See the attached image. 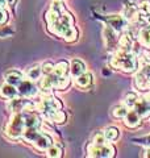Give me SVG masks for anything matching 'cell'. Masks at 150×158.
Returning <instances> with one entry per match:
<instances>
[{"mask_svg": "<svg viewBox=\"0 0 150 158\" xmlns=\"http://www.w3.org/2000/svg\"><path fill=\"white\" fill-rule=\"evenodd\" d=\"M111 66L117 69V70H123L125 73H132L137 67V57L136 54L132 53V50H121V49H119L111 59Z\"/></svg>", "mask_w": 150, "mask_h": 158, "instance_id": "obj_1", "label": "cell"}, {"mask_svg": "<svg viewBox=\"0 0 150 158\" xmlns=\"http://www.w3.org/2000/svg\"><path fill=\"white\" fill-rule=\"evenodd\" d=\"M24 129H25V116L24 112H20V113H13V116L11 117V120H9L6 129H4V133L11 140H17V138L21 137Z\"/></svg>", "mask_w": 150, "mask_h": 158, "instance_id": "obj_2", "label": "cell"}, {"mask_svg": "<svg viewBox=\"0 0 150 158\" xmlns=\"http://www.w3.org/2000/svg\"><path fill=\"white\" fill-rule=\"evenodd\" d=\"M71 27H74V19L71 13H69L67 11H63L56 23L48 25L49 31L53 34H57V36H63V33Z\"/></svg>", "mask_w": 150, "mask_h": 158, "instance_id": "obj_3", "label": "cell"}, {"mask_svg": "<svg viewBox=\"0 0 150 158\" xmlns=\"http://www.w3.org/2000/svg\"><path fill=\"white\" fill-rule=\"evenodd\" d=\"M36 108L48 118L54 111L62 110V103L54 96H46V98L41 99V100L37 103Z\"/></svg>", "mask_w": 150, "mask_h": 158, "instance_id": "obj_4", "label": "cell"}, {"mask_svg": "<svg viewBox=\"0 0 150 158\" xmlns=\"http://www.w3.org/2000/svg\"><path fill=\"white\" fill-rule=\"evenodd\" d=\"M115 148L112 145H108L107 142L102 145L92 144L87 148V156L88 157H98V158H111L115 156Z\"/></svg>", "mask_w": 150, "mask_h": 158, "instance_id": "obj_5", "label": "cell"}, {"mask_svg": "<svg viewBox=\"0 0 150 158\" xmlns=\"http://www.w3.org/2000/svg\"><path fill=\"white\" fill-rule=\"evenodd\" d=\"M32 107V103L28 98H12L9 99V103L7 104V108L9 112L12 113H20L24 111H29V108Z\"/></svg>", "mask_w": 150, "mask_h": 158, "instance_id": "obj_6", "label": "cell"}, {"mask_svg": "<svg viewBox=\"0 0 150 158\" xmlns=\"http://www.w3.org/2000/svg\"><path fill=\"white\" fill-rule=\"evenodd\" d=\"M134 83L138 90H148L150 88V65H145L142 69L136 74Z\"/></svg>", "mask_w": 150, "mask_h": 158, "instance_id": "obj_7", "label": "cell"}, {"mask_svg": "<svg viewBox=\"0 0 150 158\" xmlns=\"http://www.w3.org/2000/svg\"><path fill=\"white\" fill-rule=\"evenodd\" d=\"M19 95H21L24 98H34L38 94V87L34 85V82L31 79H23L20 82V85L17 86Z\"/></svg>", "mask_w": 150, "mask_h": 158, "instance_id": "obj_8", "label": "cell"}, {"mask_svg": "<svg viewBox=\"0 0 150 158\" xmlns=\"http://www.w3.org/2000/svg\"><path fill=\"white\" fill-rule=\"evenodd\" d=\"M106 21L107 24L111 28H113L116 32H120L125 29V25H127V20L125 17L120 16V15H109V16L106 17Z\"/></svg>", "mask_w": 150, "mask_h": 158, "instance_id": "obj_9", "label": "cell"}, {"mask_svg": "<svg viewBox=\"0 0 150 158\" xmlns=\"http://www.w3.org/2000/svg\"><path fill=\"white\" fill-rule=\"evenodd\" d=\"M116 33H117V32L115 31L113 28L109 27V25H107L106 28H104V31H103V37H104V44H106V48L108 49V50L113 49V46L116 45V42H117Z\"/></svg>", "mask_w": 150, "mask_h": 158, "instance_id": "obj_10", "label": "cell"}, {"mask_svg": "<svg viewBox=\"0 0 150 158\" xmlns=\"http://www.w3.org/2000/svg\"><path fill=\"white\" fill-rule=\"evenodd\" d=\"M133 108L142 118H146L150 115V102H149L148 98L146 99H145V98L144 99H138L137 103H136V106H134Z\"/></svg>", "mask_w": 150, "mask_h": 158, "instance_id": "obj_11", "label": "cell"}, {"mask_svg": "<svg viewBox=\"0 0 150 158\" xmlns=\"http://www.w3.org/2000/svg\"><path fill=\"white\" fill-rule=\"evenodd\" d=\"M34 148L38 150V152H46L50 146L53 145V140L52 137H50L49 135H46V133H42L41 136H40L36 141H34Z\"/></svg>", "mask_w": 150, "mask_h": 158, "instance_id": "obj_12", "label": "cell"}, {"mask_svg": "<svg viewBox=\"0 0 150 158\" xmlns=\"http://www.w3.org/2000/svg\"><path fill=\"white\" fill-rule=\"evenodd\" d=\"M42 135V132L40 131V128H25L21 138L25 142H29V144H34V141Z\"/></svg>", "mask_w": 150, "mask_h": 158, "instance_id": "obj_13", "label": "cell"}, {"mask_svg": "<svg viewBox=\"0 0 150 158\" xmlns=\"http://www.w3.org/2000/svg\"><path fill=\"white\" fill-rule=\"evenodd\" d=\"M19 95V91H17V87L16 86H12L9 83H4V85L0 86V98L3 99H12V98H16Z\"/></svg>", "mask_w": 150, "mask_h": 158, "instance_id": "obj_14", "label": "cell"}, {"mask_svg": "<svg viewBox=\"0 0 150 158\" xmlns=\"http://www.w3.org/2000/svg\"><path fill=\"white\" fill-rule=\"evenodd\" d=\"M4 78H6V82L7 83L17 87L20 85V82L24 79V75H23V73L19 71V70H9V71L6 73Z\"/></svg>", "mask_w": 150, "mask_h": 158, "instance_id": "obj_15", "label": "cell"}, {"mask_svg": "<svg viewBox=\"0 0 150 158\" xmlns=\"http://www.w3.org/2000/svg\"><path fill=\"white\" fill-rule=\"evenodd\" d=\"M70 73H71V75L74 78L79 77L81 74L86 73V65H84V62L81 61V59L75 58L71 61V65H70Z\"/></svg>", "mask_w": 150, "mask_h": 158, "instance_id": "obj_16", "label": "cell"}, {"mask_svg": "<svg viewBox=\"0 0 150 158\" xmlns=\"http://www.w3.org/2000/svg\"><path fill=\"white\" fill-rule=\"evenodd\" d=\"M24 116H25V128H40L41 120H40V117L36 113L24 111Z\"/></svg>", "mask_w": 150, "mask_h": 158, "instance_id": "obj_17", "label": "cell"}, {"mask_svg": "<svg viewBox=\"0 0 150 158\" xmlns=\"http://www.w3.org/2000/svg\"><path fill=\"white\" fill-rule=\"evenodd\" d=\"M142 15L138 12V8H136L134 6H127L124 8V17L128 21H138L141 20Z\"/></svg>", "mask_w": 150, "mask_h": 158, "instance_id": "obj_18", "label": "cell"}, {"mask_svg": "<svg viewBox=\"0 0 150 158\" xmlns=\"http://www.w3.org/2000/svg\"><path fill=\"white\" fill-rule=\"evenodd\" d=\"M141 124V116L136 111H129L125 116V125L128 128H137Z\"/></svg>", "mask_w": 150, "mask_h": 158, "instance_id": "obj_19", "label": "cell"}, {"mask_svg": "<svg viewBox=\"0 0 150 158\" xmlns=\"http://www.w3.org/2000/svg\"><path fill=\"white\" fill-rule=\"evenodd\" d=\"M92 79L94 78L90 73H83L79 77L75 78V85H77L78 87H81V88H87V87L91 86Z\"/></svg>", "mask_w": 150, "mask_h": 158, "instance_id": "obj_20", "label": "cell"}, {"mask_svg": "<svg viewBox=\"0 0 150 158\" xmlns=\"http://www.w3.org/2000/svg\"><path fill=\"white\" fill-rule=\"evenodd\" d=\"M138 40L142 46H145L150 50V25L142 28L141 31L138 32Z\"/></svg>", "mask_w": 150, "mask_h": 158, "instance_id": "obj_21", "label": "cell"}, {"mask_svg": "<svg viewBox=\"0 0 150 158\" xmlns=\"http://www.w3.org/2000/svg\"><path fill=\"white\" fill-rule=\"evenodd\" d=\"M70 70V67H69V63L66 61H61V62H58L57 65H54V69H53V74H56L57 77H66L67 75V73Z\"/></svg>", "mask_w": 150, "mask_h": 158, "instance_id": "obj_22", "label": "cell"}, {"mask_svg": "<svg viewBox=\"0 0 150 158\" xmlns=\"http://www.w3.org/2000/svg\"><path fill=\"white\" fill-rule=\"evenodd\" d=\"M27 77H28V79H31V81H33V82L40 81V79H41V77H42L41 66H40V65L32 66V67L27 71Z\"/></svg>", "mask_w": 150, "mask_h": 158, "instance_id": "obj_23", "label": "cell"}, {"mask_svg": "<svg viewBox=\"0 0 150 158\" xmlns=\"http://www.w3.org/2000/svg\"><path fill=\"white\" fill-rule=\"evenodd\" d=\"M119 45L121 50H132V45H133V38L129 36L128 33H124L119 40Z\"/></svg>", "mask_w": 150, "mask_h": 158, "instance_id": "obj_24", "label": "cell"}, {"mask_svg": "<svg viewBox=\"0 0 150 158\" xmlns=\"http://www.w3.org/2000/svg\"><path fill=\"white\" fill-rule=\"evenodd\" d=\"M48 118L52 120L53 123H56V124H63V123L66 121V113L61 110H57V111H54Z\"/></svg>", "mask_w": 150, "mask_h": 158, "instance_id": "obj_25", "label": "cell"}, {"mask_svg": "<svg viewBox=\"0 0 150 158\" xmlns=\"http://www.w3.org/2000/svg\"><path fill=\"white\" fill-rule=\"evenodd\" d=\"M104 136H106L107 141H115L119 138V129L116 127H109L104 131Z\"/></svg>", "mask_w": 150, "mask_h": 158, "instance_id": "obj_26", "label": "cell"}, {"mask_svg": "<svg viewBox=\"0 0 150 158\" xmlns=\"http://www.w3.org/2000/svg\"><path fill=\"white\" fill-rule=\"evenodd\" d=\"M62 37L66 40L67 42H74V41H77V38H78V31L74 27H71L63 33Z\"/></svg>", "mask_w": 150, "mask_h": 158, "instance_id": "obj_27", "label": "cell"}, {"mask_svg": "<svg viewBox=\"0 0 150 158\" xmlns=\"http://www.w3.org/2000/svg\"><path fill=\"white\" fill-rule=\"evenodd\" d=\"M46 154H48V157H50V158H59V157H62V149H61V146L52 145V146H50L49 149L46 150Z\"/></svg>", "mask_w": 150, "mask_h": 158, "instance_id": "obj_28", "label": "cell"}, {"mask_svg": "<svg viewBox=\"0 0 150 158\" xmlns=\"http://www.w3.org/2000/svg\"><path fill=\"white\" fill-rule=\"evenodd\" d=\"M128 107L127 106H119V107H115L113 108V116L116 117V118H124L125 116H127V113H128Z\"/></svg>", "mask_w": 150, "mask_h": 158, "instance_id": "obj_29", "label": "cell"}, {"mask_svg": "<svg viewBox=\"0 0 150 158\" xmlns=\"http://www.w3.org/2000/svg\"><path fill=\"white\" fill-rule=\"evenodd\" d=\"M59 16H61V13L57 12V11H54L53 8H50L49 11L46 12V21H48V25H50V24H53V23H56L57 20L59 19Z\"/></svg>", "mask_w": 150, "mask_h": 158, "instance_id": "obj_30", "label": "cell"}, {"mask_svg": "<svg viewBox=\"0 0 150 158\" xmlns=\"http://www.w3.org/2000/svg\"><path fill=\"white\" fill-rule=\"evenodd\" d=\"M69 86H70V78L66 75V77H61L58 79V82H57V85H56V87H54V88L63 91V90H67Z\"/></svg>", "mask_w": 150, "mask_h": 158, "instance_id": "obj_31", "label": "cell"}, {"mask_svg": "<svg viewBox=\"0 0 150 158\" xmlns=\"http://www.w3.org/2000/svg\"><path fill=\"white\" fill-rule=\"evenodd\" d=\"M138 100V96L136 95V94H128L127 96H125V106H127L128 108H133L134 106H136V103Z\"/></svg>", "mask_w": 150, "mask_h": 158, "instance_id": "obj_32", "label": "cell"}, {"mask_svg": "<svg viewBox=\"0 0 150 158\" xmlns=\"http://www.w3.org/2000/svg\"><path fill=\"white\" fill-rule=\"evenodd\" d=\"M138 11L144 13L145 16L150 15V2L149 0H142V2L138 4Z\"/></svg>", "mask_w": 150, "mask_h": 158, "instance_id": "obj_33", "label": "cell"}, {"mask_svg": "<svg viewBox=\"0 0 150 158\" xmlns=\"http://www.w3.org/2000/svg\"><path fill=\"white\" fill-rule=\"evenodd\" d=\"M53 69H54V65H53L52 62H45V63H42V66H41L42 75H48V74L53 73Z\"/></svg>", "mask_w": 150, "mask_h": 158, "instance_id": "obj_34", "label": "cell"}, {"mask_svg": "<svg viewBox=\"0 0 150 158\" xmlns=\"http://www.w3.org/2000/svg\"><path fill=\"white\" fill-rule=\"evenodd\" d=\"M106 142H107V138L104 136V133H96L94 136V144L102 145V144H106Z\"/></svg>", "mask_w": 150, "mask_h": 158, "instance_id": "obj_35", "label": "cell"}, {"mask_svg": "<svg viewBox=\"0 0 150 158\" xmlns=\"http://www.w3.org/2000/svg\"><path fill=\"white\" fill-rule=\"evenodd\" d=\"M12 33H13V31H12L11 28L4 27V24H3V25H0V37H7V36H11Z\"/></svg>", "mask_w": 150, "mask_h": 158, "instance_id": "obj_36", "label": "cell"}, {"mask_svg": "<svg viewBox=\"0 0 150 158\" xmlns=\"http://www.w3.org/2000/svg\"><path fill=\"white\" fill-rule=\"evenodd\" d=\"M7 21H8V12L0 7V25L6 24Z\"/></svg>", "mask_w": 150, "mask_h": 158, "instance_id": "obj_37", "label": "cell"}, {"mask_svg": "<svg viewBox=\"0 0 150 158\" xmlns=\"http://www.w3.org/2000/svg\"><path fill=\"white\" fill-rule=\"evenodd\" d=\"M145 157H146V158H150V148H148V149L145 150Z\"/></svg>", "mask_w": 150, "mask_h": 158, "instance_id": "obj_38", "label": "cell"}, {"mask_svg": "<svg viewBox=\"0 0 150 158\" xmlns=\"http://www.w3.org/2000/svg\"><path fill=\"white\" fill-rule=\"evenodd\" d=\"M17 0H7V3L9 4V6H13V4H16Z\"/></svg>", "mask_w": 150, "mask_h": 158, "instance_id": "obj_39", "label": "cell"}, {"mask_svg": "<svg viewBox=\"0 0 150 158\" xmlns=\"http://www.w3.org/2000/svg\"><path fill=\"white\" fill-rule=\"evenodd\" d=\"M6 3H7V0H0V7L4 6V4H6Z\"/></svg>", "mask_w": 150, "mask_h": 158, "instance_id": "obj_40", "label": "cell"}, {"mask_svg": "<svg viewBox=\"0 0 150 158\" xmlns=\"http://www.w3.org/2000/svg\"><path fill=\"white\" fill-rule=\"evenodd\" d=\"M148 21H149V25H150V16H148Z\"/></svg>", "mask_w": 150, "mask_h": 158, "instance_id": "obj_41", "label": "cell"}, {"mask_svg": "<svg viewBox=\"0 0 150 158\" xmlns=\"http://www.w3.org/2000/svg\"><path fill=\"white\" fill-rule=\"evenodd\" d=\"M148 99H149V102H150V96H149V98H148Z\"/></svg>", "mask_w": 150, "mask_h": 158, "instance_id": "obj_42", "label": "cell"}, {"mask_svg": "<svg viewBox=\"0 0 150 158\" xmlns=\"http://www.w3.org/2000/svg\"><path fill=\"white\" fill-rule=\"evenodd\" d=\"M61 2H62V0H61Z\"/></svg>", "mask_w": 150, "mask_h": 158, "instance_id": "obj_43", "label": "cell"}]
</instances>
